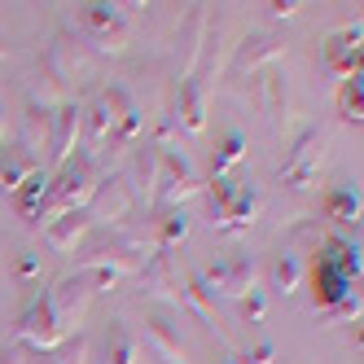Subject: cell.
Listing matches in <instances>:
<instances>
[{
    "mask_svg": "<svg viewBox=\"0 0 364 364\" xmlns=\"http://www.w3.org/2000/svg\"><path fill=\"white\" fill-rule=\"evenodd\" d=\"M92 299H97V285H92V277H88L84 268L75 272V277H66V281H58L53 290L44 294L48 311L58 316V325H62L66 333H70L75 325L84 321V311H88V303H92Z\"/></svg>",
    "mask_w": 364,
    "mask_h": 364,
    "instance_id": "obj_4",
    "label": "cell"
},
{
    "mask_svg": "<svg viewBox=\"0 0 364 364\" xmlns=\"http://www.w3.org/2000/svg\"><path fill=\"white\" fill-rule=\"evenodd\" d=\"M106 364H136V338L127 333L123 321H110V333H106Z\"/></svg>",
    "mask_w": 364,
    "mask_h": 364,
    "instance_id": "obj_25",
    "label": "cell"
},
{
    "mask_svg": "<svg viewBox=\"0 0 364 364\" xmlns=\"http://www.w3.org/2000/svg\"><path fill=\"white\" fill-rule=\"evenodd\" d=\"M114 123H119V114H114V110L106 106V97H97L92 106L84 110V136H88V149H84V154H88V159H92V154H97L101 145L110 141V132H114Z\"/></svg>",
    "mask_w": 364,
    "mask_h": 364,
    "instance_id": "obj_20",
    "label": "cell"
},
{
    "mask_svg": "<svg viewBox=\"0 0 364 364\" xmlns=\"http://www.w3.org/2000/svg\"><path fill=\"white\" fill-rule=\"evenodd\" d=\"M0 141H5V106H0Z\"/></svg>",
    "mask_w": 364,
    "mask_h": 364,
    "instance_id": "obj_39",
    "label": "cell"
},
{
    "mask_svg": "<svg viewBox=\"0 0 364 364\" xmlns=\"http://www.w3.org/2000/svg\"><path fill=\"white\" fill-rule=\"evenodd\" d=\"M132 206H136V198H132V189H127V180H123V176L97 180V193H92V211H97V220L119 224L127 211H132Z\"/></svg>",
    "mask_w": 364,
    "mask_h": 364,
    "instance_id": "obj_11",
    "label": "cell"
},
{
    "mask_svg": "<svg viewBox=\"0 0 364 364\" xmlns=\"http://www.w3.org/2000/svg\"><path fill=\"white\" fill-rule=\"evenodd\" d=\"M80 136H84V106H80V101H62V106L53 110V136H48V154H53L58 171L70 163Z\"/></svg>",
    "mask_w": 364,
    "mask_h": 364,
    "instance_id": "obj_7",
    "label": "cell"
},
{
    "mask_svg": "<svg viewBox=\"0 0 364 364\" xmlns=\"http://www.w3.org/2000/svg\"><path fill=\"white\" fill-rule=\"evenodd\" d=\"M145 294L149 299H167V303H176L180 307V272H176V264H171V250H154L149 259H145Z\"/></svg>",
    "mask_w": 364,
    "mask_h": 364,
    "instance_id": "obj_8",
    "label": "cell"
},
{
    "mask_svg": "<svg viewBox=\"0 0 364 364\" xmlns=\"http://www.w3.org/2000/svg\"><path fill=\"white\" fill-rule=\"evenodd\" d=\"M44 277V259H40V250H22L18 259H14V281L18 285H36Z\"/></svg>",
    "mask_w": 364,
    "mask_h": 364,
    "instance_id": "obj_33",
    "label": "cell"
},
{
    "mask_svg": "<svg viewBox=\"0 0 364 364\" xmlns=\"http://www.w3.org/2000/svg\"><path fill=\"white\" fill-rule=\"evenodd\" d=\"M136 136H141V110H127V114L114 123V132H110V141H106V145H110V154H114V149H127Z\"/></svg>",
    "mask_w": 364,
    "mask_h": 364,
    "instance_id": "obj_32",
    "label": "cell"
},
{
    "mask_svg": "<svg viewBox=\"0 0 364 364\" xmlns=\"http://www.w3.org/2000/svg\"><path fill=\"white\" fill-rule=\"evenodd\" d=\"M242 364H277V347L268 343V338H259V343L246 351V355H237Z\"/></svg>",
    "mask_w": 364,
    "mask_h": 364,
    "instance_id": "obj_35",
    "label": "cell"
},
{
    "mask_svg": "<svg viewBox=\"0 0 364 364\" xmlns=\"http://www.w3.org/2000/svg\"><path fill=\"white\" fill-rule=\"evenodd\" d=\"M285 53V44L277 40V36H246L242 44H237V53H232V75H246V70H255V66H264V62H277Z\"/></svg>",
    "mask_w": 364,
    "mask_h": 364,
    "instance_id": "obj_14",
    "label": "cell"
},
{
    "mask_svg": "<svg viewBox=\"0 0 364 364\" xmlns=\"http://www.w3.org/2000/svg\"><path fill=\"white\" fill-rule=\"evenodd\" d=\"M268 9H272V14H277V18H290V14H299V9H303V5H268Z\"/></svg>",
    "mask_w": 364,
    "mask_h": 364,
    "instance_id": "obj_37",
    "label": "cell"
},
{
    "mask_svg": "<svg viewBox=\"0 0 364 364\" xmlns=\"http://www.w3.org/2000/svg\"><path fill=\"white\" fill-rule=\"evenodd\" d=\"M272 290L277 294H294L299 290V281H303V259L294 255V250H281L277 259H272Z\"/></svg>",
    "mask_w": 364,
    "mask_h": 364,
    "instance_id": "obj_23",
    "label": "cell"
},
{
    "mask_svg": "<svg viewBox=\"0 0 364 364\" xmlns=\"http://www.w3.org/2000/svg\"><path fill=\"white\" fill-rule=\"evenodd\" d=\"M325 211H329V220H333V224L351 228V224H355V215H360V193H355V189H333V193H329V202H325Z\"/></svg>",
    "mask_w": 364,
    "mask_h": 364,
    "instance_id": "obj_27",
    "label": "cell"
},
{
    "mask_svg": "<svg viewBox=\"0 0 364 364\" xmlns=\"http://www.w3.org/2000/svg\"><path fill=\"white\" fill-rule=\"evenodd\" d=\"M97 193V171H92V159L88 154H80V159H70L53 180H48V198H44V224L48 215H66V211H84V206L92 202Z\"/></svg>",
    "mask_w": 364,
    "mask_h": 364,
    "instance_id": "obj_1",
    "label": "cell"
},
{
    "mask_svg": "<svg viewBox=\"0 0 364 364\" xmlns=\"http://www.w3.org/2000/svg\"><path fill=\"white\" fill-rule=\"evenodd\" d=\"M80 31L97 40V48H106V53H123L132 31H127V22L114 5H84L80 14Z\"/></svg>",
    "mask_w": 364,
    "mask_h": 364,
    "instance_id": "obj_6",
    "label": "cell"
},
{
    "mask_svg": "<svg viewBox=\"0 0 364 364\" xmlns=\"http://www.w3.org/2000/svg\"><path fill=\"white\" fill-rule=\"evenodd\" d=\"M325 316H329V321H355V316H360V294L351 290V294H347L343 303H338V307H329Z\"/></svg>",
    "mask_w": 364,
    "mask_h": 364,
    "instance_id": "obj_36",
    "label": "cell"
},
{
    "mask_svg": "<svg viewBox=\"0 0 364 364\" xmlns=\"http://www.w3.org/2000/svg\"><path fill=\"white\" fill-rule=\"evenodd\" d=\"M338 110H343V119H347V123H355V127H360V119H364V97H360V70H355V75H347V80H343V92H338Z\"/></svg>",
    "mask_w": 364,
    "mask_h": 364,
    "instance_id": "obj_29",
    "label": "cell"
},
{
    "mask_svg": "<svg viewBox=\"0 0 364 364\" xmlns=\"http://www.w3.org/2000/svg\"><path fill=\"white\" fill-rule=\"evenodd\" d=\"M48 180H53V171H31L27 180H22V189L14 193V206H18V215L27 220V224H40L44 215V198H48Z\"/></svg>",
    "mask_w": 364,
    "mask_h": 364,
    "instance_id": "obj_18",
    "label": "cell"
},
{
    "mask_svg": "<svg viewBox=\"0 0 364 364\" xmlns=\"http://www.w3.org/2000/svg\"><path fill=\"white\" fill-rule=\"evenodd\" d=\"M185 237H189V215L185 211H167L159 220V250H176Z\"/></svg>",
    "mask_w": 364,
    "mask_h": 364,
    "instance_id": "obj_28",
    "label": "cell"
},
{
    "mask_svg": "<svg viewBox=\"0 0 364 364\" xmlns=\"http://www.w3.org/2000/svg\"><path fill=\"white\" fill-rule=\"evenodd\" d=\"M48 136H53V110L40 106V101H27V114H22V154L36 159L40 149H48Z\"/></svg>",
    "mask_w": 364,
    "mask_h": 364,
    "instance_id": "obj_16",
    "label": "cell"
},
{
    "mask_svg": "<svg viewBox=\"0 0 364 364\" xmlns=\"http://www.w3.org/2000/svg\"><path fill=\"white\" fill-rule=\"evenodd\" d=\"M48 364H88V333H66V343L48 351Z\"/></svg>",
    "mask_w": 364,
    "mask_h": 364,
    "instance_id": "obj_31",
    "label": "cell"
},
{
    "mask_svg": "<svg viewBox=\"0 0 364 364\" xmlns=\"http://www.w3.org/2000/svg\"><path fill=\"white\" fill-rule=\"evenodd\" d=\"M36 167H40V163L27 159L22 149H5V154H0V193H18L22 180H27Z\"/></svg>",
    "mask_w": 364,
    "mask_h": 364,
    "instance_id": "obj_22",
    "label": "cell"
},
{
    "mask_svg": "<svg viewBox=\"0 0 364 364\" xmlns=\"http://www.w3.org/2000/svg\"><path fill=\"white\" fill-rule=\"evenodd\" d=\"M250 290H259V264L250 255L228 259V299H246Z\"/></svg>",
    "mask_w": 364,
    "mask_h": 364,
    "instance_id": "obj_24",
    "label": "cell"
},
{
    "mask_svg": "<svg viewBox=\"0 0 364 364\" xmlns=\"http://www.w3.org/2000/svg\"><path fill=\"white\" fill-rule=\"evenodd\" d=\"M242 316H246V325H259L268 316V299H264V290H250L246 299H242Z\"/></svg>",
    "mask_w": 364,
    "mask_h": 364,
    "instance_id": "obj_34",
    "label": "cell"
},
{
    "mask_svg": "<svg viewBox=\"0 0 364 364\" xmlns=\"http://www.w3.org/2000/svg\"><path fill=\"white\" fill-rule=\"evenodd\" d=\"M159 163H163V154L154 149V145H141L136 149V159H132V171H127V189H136L145 202H154V189H159ZM132 193V198H136Z\"/></svg>",
    "mask_w": 364,
    "mask_h": 364,
    "instance_id": "obj_17",
    "label": "cell"
},
{
    "mask_svg": "<svg viewBox=\"0 0 364 364\" xmlns=\"http://www.w3.org/2000/svg\"><path fill=\"white\" fill-rule=\"evenodd\" d=\"M215 364H242V360H237V355H220Z\"/></svg>",
    "mask_w": 364,
    "mask_h": 364,
    "instance_id": "obj_38",
    "label": "cell"
},
{
    "mask_svg": "<svg viewBox=\"0 0 364 364\" xmlns=\"http://www.w3.org/2000/svg\"><path fill=\"white\" fill-rule=\"evenodd\" d=\"M171 110H176V123L185 127L189 136H202L206 132V88H202V80H180Z\"/></svg>",
    "mask_w": 364,
    "mask_h": 364,
    "instance_id": "obj_10",
    "label": "cell"
},
{
    "mask_svg": "<svg viewBox=\"0 0 364 364\" xmlns=\"http://www.w3.org/2000/svg\"><path fill=\"white\" fill-rule=\"evenodd\" d=\"M321 163H325V132L321 127H303L294 136V145L285 149V163H281V180L290 189H311L321 176Z\"/></svg>",
    "mask_w": 364,
    "mask_h": 364,
    "instance_id": "obj_2",
    "label": "cell"
},
{
    "mask_svg": "<svg viewBox=\"0 0 364 364\" xmlns=\"http://www.w3.org/2000/svg\"><path fill=\"white\" fill-rule=\"evenodd\" d=\"M180 307H189L193 316L202 321V325H220L215 321V299H211V290L202 285V277H198V268H189L185 277H180Z\"/></svg>",
    "mask_w": 364,
    "mask_h": 364,
    "instance_id": "obj_19",
    "label": "cell"
},
{
    "mask_svg": "<svg viewBox=\"0 0 364 364\" xmlns=\"http://www.w3.org/2000/svg\"><path fill=\"white\" fill-rule=\"evenodd\" d=\"M14 338H18V343H27L36 355H48V351H58V347L66 343V329L58 325L53 311H48V303H44V299H36V303L18 316Z\"/></svg>",
    "mask_w": 364,
    "mask_h": 364,
    "instance_id": "obj_5",
    "label": "cell"
},
{
    "mask_svg": "<svg viewBox=\"0 0 364 364\" xmlns=\"http://www.w3.org/2000/svg\"><path fill=\"white\" fill-rule=\"evenodd\" d=\"M237 185H242V180H232V176H220L211 185V228L224 224V211H228V202L237 198Z\"/></svg>",
    "mask_w": 364,
    "mask_h": 364,
    "instance_id": "obj_30",
    "label": "cell"
},
{
    "mask_svg": "<svg viewBox=\"0 0 364 364\" xmlns=\"http://www.w3.org/2000/svg\"><path fill=\"white\" fill-rule=\"evenodd\" d=\"M88 228H92V215L88 211H66V215H58V220L44 224V246L53 250V255H70L75 246L88 237Z\"/></svg>",
    "mask_w": 364,
    "mask_h": 364,
    "instance_id": "obj_9",
    "label": "cell"
},
{
    "mask_svg": "<svg viewBox=\"0 0 364 364\" xmlns=\"http://www.w3.org/2000/svg\"><path fill=\"white\" fill-rule=\"evenodd\" d=\"M145 343H149V351L159 355L163 364H189V355H185V343H180V333L171 329V321L167 316H145Z\"/></svg>",
    "mask_w": 364,
    "mask_h": 364,
    "instance_id": "obj_12",
    "label": "cell"
},
{
    "mask_svg": "<svg viewBox=\"0 0 364 364\" xmlns=\"http://www.w3.org/2000/svg\"><path fill=\"white\" fill-rule=\"evenodd\" d=\"M311 285H316V311H329V307H338V303L351 294V285H355V281H347L343 272L329 264V259H321V255H316V268H311Z\"/></svg>",
    "mask_w": 364,
    "mask_h": 364,
    "instance_id": "obj_13",
    "label": "cell"
},
{
    "mask_svg": "<svg viewBox=\"0 0 364 364\" xmlns=\"http://www.w3.org/2000/svg\"><path fill=\"white\" fill-rule=\"evenodd\" d=\"M325 62L333 70H343V80H347V75H355L360 70V27H347L343 36H333L325 44Z\"/></svg>",
    "mask_w": 364,
    "mask_h": 364,
    "instance_id": "obj_21",
    "label": "cell"
},
{
    "mask_svg": "<svg viewBox=\"0 0 364 364\" xmlns=\"http://www.w3.org/2000/svg\"><path fill=\"white\" fill-rule=\"evenodd\" d=\"M242 159H246V132H228V136L220 141V149H215V163H211L215 180H220V176H232V167H237Z\"/></svg>",
    "mask_w": 364,
    "mask_h": 364,
    "instance_id": "obj_26",
    "label": "cell"
},
{
    "mask_svg": "<svg viewBox=\"0 0 364 364\" xmlns=\"http://www.w3.org/2000/svg\"><path fill=\"white\" fill-rule=\"evenodd\" d=\"M202 189V180L193 171V163L185 159L180 149L163 154V163H159V189H154V202H163L167 211H185V202L198 198Z\"/></svg>",
    "mask_w": 364,
    "mask_h": 364,
    "instance_id": "obj_3",
    "label": "cell"
},
{
    "mask_svg": "<svg viewBox=\"0 0 364 364\" xmlns=\"http://www.w3.org/2000/svg\"><path fill=\"white\" fill-rule=\"evenodd\" d=\"M259 211H264V193H259L255 185H237V198L228 202V211H224V224H220V232H246L255 220H259Z\"/></svg>",
    "mask_w": 364,
    "mask_h": 364,
    "instance_id": "obj_15",
    "label": "cell"
}]
</instances>
